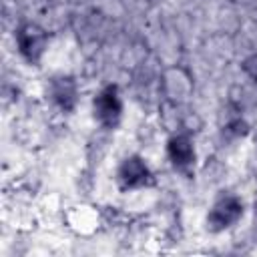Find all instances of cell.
<instances>
[{
	"label": "cell",
	"mask_w": 257,
	"mask_h": 257,
	"mask_svg": "<svg viewBox=\"0 0 257 257\" xmlns=\"http://www.w3.org/2000/svg\"><path fill=\"white\" fill-rule=\"evenodd\" d=\"M169 157L177 169H187L195 159V151H193L191 141L187 137H175L169 143Z\"/></svg>",
	"instance_id": "5b68a950"
},
{
	"label": "cell",
	"mask_w": 257,
	"mask_h": 257,
	"mask_svg": "<svg viewBox=\"0 0 257 257\" xmlns=\"http://www.w3.org/2000/svg\"><path fill=\"white\" fill-rule=\"evenodd\" d=\"M118 175H120V181H122L124 187H141V185H145L147 179L151 177L147 165H145L141 159H137V157L126 159V161L122 163Z\"/></svg>",
	"instance_id": "3957f363"
},
{
	"label": "cell",
	"mask_w": 257,
	"mask_h": 257,
	"mask_svg": "<svg viewBox=\"0 0 257 257\" xmlns=\"http://www.w3.org/2000/svg\"><path fill=\"white\" fill-rule=\"evenodd\" d=\"M239 215H241V203L233 197H225L219 203H215V207L211 209L209 223L215 231H219V229H225L231 223H235L239 219Z\"/></svg>",
	"instance_id": "7a4b0ae2"
},
{
	"label": "cell",
	"mask_w": 257,
	"mask_h": 257,
	"mask_svg": "<svg viewBox=\"0 0 257 257\" xmlns=\"http://www.w3.org/2000/svg\"><path fill=\"white\" fill-rule=\"evenodd\" d=\"M18 44H20V52L24 56L34 58L42 50V46H44V34H42V30H38L32 24L24 26L18 32Z\"/></svg>",
	"instance_id": "277c9868"
},
{
	"label": "cell",
	"mask_w": 257,
	"mask_h": 257,
	"mask_svg": "<svg viewBox=\"0 0 257 257\" xmlns=\"http://www.w3.org/2000/svg\"><path fill=\"white\" fill-rule=\"evenodd\" d=\"M120 110H122L120 98H118V94H116V90H114L112 86L104 88V90L94 98V114H96V118H98L102 124H106V126H114V124L118 122Z\"/></svg>",
	"instance_id": "6da1fadb"
},
{
	"label": "cell",
	"mask_w": 257,
	"mask_h": 257,
	"mask_svg": "<svg viewBox=\"0 0 257 257\" xmlns=\"http://www.w3.org/2000/svg\"><path fill=\"white\" fill-rule=\"evenodd\" d=\"M54 100L62 106V108H72L74 104V96H76V90H74V84L68 80V78H60V82L54 84Z\"/></svg>",
	"instance_id": "8992f818"
}]
</instances>
